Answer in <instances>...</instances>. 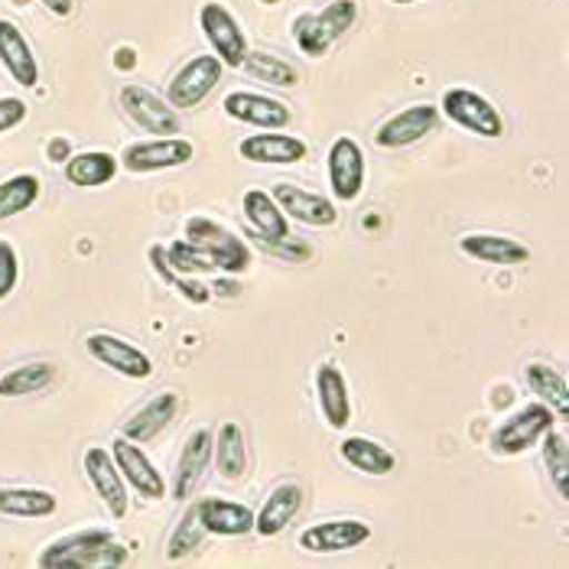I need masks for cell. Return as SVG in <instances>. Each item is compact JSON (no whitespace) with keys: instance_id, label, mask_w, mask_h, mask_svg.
Instances as JSON below:
<instances>
[{"instance_id":"21","label":"cell","mask_w":569,"mask_h":569,"mask_svg":"<svg viewBox=\"0 0 569 569\" xmlns=\"http://www.w3.org/2000/svg\"><path fill=\"white\" fill-rule=\"evenodd\" d=\"M212 430H196L192 437L186 439L182 452H179V462H176L173 476V498L176 501H186L192 495L196 482L202 479V472L209 469L212 462Z\"/></svg>"},{"instance_id":"30","label":"cell","mask_w":569,"mask_h":569,"mask_svg":"<svg viewBox=\"0 0 569 569\" xmlns=\"http://www.w3.org/2000/svg\"><path fill=\"white\" fill-rule=\"evenodd\" d=\"M525 378H527V388L540 397V403H547V407H550V410H553L560 420H567L569 417L567 378H563L557 368H550V365H540V361L527 365Z\"/></svg>"},{"instance_id":"7","label":"cell","mask_w":569,"mask_h":569,"mask_svg":"<svg viewBox=\"0 0 569 569\" xmlns=\"http://www.w3.org/2000/svg\"><path fill=\"white\" fill-rule=\"evenodd\" d=\"M221 72H224V66H221L216 56H196V59H189L173 76L170 88H167V101L173 104L176 111L199 108L219 88Z\"/></svg>"},{"instance_id":"3","label":"cell","mask_w":569,"mask_h":569,"mask_svg":"<svg viewBox=\"0 0 569 569\" xmlns=\"http://www.w3.org/2000/svg\"><path fill=\"white\" fill-rule=\"evenodd\" d=\"M186 241L209 251L216 258L219 273L238 277V273H244L251 267V248L238 234H231L224 224L206 219V216H196V219L186 221Z\"/></svg>"},{"instance_id":"13","label":"cell","mask_w":569,"mask_h":569,"mask_svg":"<svg viewBox=\"0 0 569 569\" xmlns=\"http://www.w3.org/2000/svg\"><path fill=\"white\" fill-rule=\"evenodd\" d=\"M270 196H273V202L280 206V212L287 219L309 224V228H329V224L339 221L336 202L326 199V196H319V192H309V189L290 186V182H277Z\"/></svg>"},{"instance_id":"31","label":"cell","mask_w":569,"mask_h":569,"mask_svg":"<svg viewBox=\"0 0 569 569\" xmlns=\"http://www.w3.org/2000/svg\"><path fill=\"white\" fill-rule=\"evenodd\" d=\"M212 446H216V469L221 472V479L238 482L248 469V449H244L241 427L234 420H224L216 439H212Z\"/></svg>"},{"instance_id":"45","label":"cell","mask_w":569,"mask_h":569,"mask_svg":"<svg viewBox=\"0 0 569 569\" xmlns=\"http://www.w3.org/2000/svg\"><path fill=\"white\" fill-rule=\"evenodd\" d=\"M391 3H400V7H407V3H420V0H391Z\"/></svg>"},{"instance_id":"8","label":"cell","mask_w":569,"mask_h":569,"mask_svg":"<svg viewBox=\"0 0 569 569\" xmlns=\"http://www.w3.org/2000/svg\"><path fill=\"white\" fill-rule=\"evenodd\" d=\"M121 108L133 118V124H140L147 133L157 137H176L182 131V118L170 101H163L160 94H153L143 86H124L121 88Z\"/></svg>"},{"instance_id":"43","label":"cell","mask_w":569,"mask_h":569,"mask_svg":"<svg viewBox=\"0 0 569 569\" xmlns=\"http://www.w3.org/2000/svg\"><path fill=\"white\" fill-rule=\"evenodd\" d=\"M49 157H52V160H62V163H66V160L72 157V153H69V140L56 137V140L49 143Z\"/></svg>"},{"instance_id":"9","label":"cell","mask_w":569,"mask_h":569,"mask_svg":"<svg viewBox=\"0 0 569 569\" xmlns=\"http://www.w3.org/2000/svg\"><path fill=\"white\" fill-rule=\"evenodd\" d=\"M192 143L186 137H153L143 143H131L124 157L118 160L128 173H157V170H173L192 160Z\"/></svg>"},{"instance_id":"39","label":"cell","mask_w":569,"mask_h":569,"mask_svg":"<svg viewBox=\"0 0 569 569\" xmlns=\"http://www.w3.org/2000/svg\"><path fill=\"white\" fill-rule=\"evenodd\" d=\"M27 111H30V108H27L23 98H13V94L0 98V133L20 128V124L27 121Z\"/></svg>"},{"instance_id":"36","label":"cell","mask_w":569,"mask_h":569,"mask_svg":"<svg viewBox=\"0 0 569 569\" xmlns=\"http://www.w3.org/2000/svg\"><path fill=\"white\" fill-rule=\"evenodd\" d=\"M167 261L176 270V277H202V273H219L216 258L209 251H202L192 241H176L173 248H167Z\"/></svg>"},{"instance_id":"20","label":"cell","mask_w":569,"mask_h":569,"mask_svg":"<svg viewBox=\"0 0 569 569\" xmlns=\"http://www.w3.org/2000/svg\"><path fill=\"white\" fill-rule=\"evenodd\" d=\"M0 62H3V69L10 72V79L17 86L33 88L40 82L37 56L27 43V37L20 33V27L10 23V20H0Z\"/></svg>"},{"instance_id":"24","label":"cell","mask_w":569,"mask_h":569,"mask_svg":"<svg viewBox=\"0 0 569 569\" xmlns=\"http://www.w3.org/2000/svg\"><path fill=\"white\" fill-rule=\"evenodd\" d=\"M459 248H462V254H469L479 263L511 267V263L530 261V248L515 238H505V234H466V238H459Z\"/></svg>"},{"instance_id":"4","label":"cell","mask_w":569,"mask_h":569,"mask_svg":"<svg viewBox=\"0 0 569 569\" xmlns=\"http://www.w3.org/2000/svg\"><path fill=\"white\" fill-rule=\"evenodd\" d=\"M199 27H202V37L209 40V46H212V52H216V59H219L221 66L241 69V62H244V56H248L251 46H248V37H244L238 17L224 3H219V0H209L199 10Z\"/></svg>"},{"instance_id":"23","label":"cell","mask_w":569,"mask_h":569,"mask_svg":"<svg viewBox=\"0 0 569 569\" xmlns=\"http://www.w3.org/2000/svg\"><path fill=\"white\" fill-rule=\"evenodd\" d=\"M300 508H303V488L297 482L277 485V488L267 495L261 511L254 515V530H258L261 537H277L283 527L300 515Z\"/></svg>"},{"instance_id":"19","label":"cell","mask_w":569,"mask_h":569,"mask_svg":"<svg viewBox=\"0 0 569 569\" xmlns=\"http://www.w3.org/2000/svg\"><path fill=\"white\" fill-rule=\"evenodd\" d=\"M196 515L206 527V533H216V537H244L254 530V511L238 501L202 498L196 501Z\"/></svg>"},{"instance_id":"33","label":"cell","mask_w":569,"mask_h":569,"mask_svg":"<svg viewBox=\"0 0 569 569\" xmlns=\"http://www.w3.org/2000/svg\"><path fill=\"white\" fill-rule=\"evenodd\" d=\"M241 69H244L251 79L267 82V86H277V88L300 86V72H297L290 62H283L280 56H270V52H251V49H248V56H244Z\"/></svg>"},{"instance_id":"12","label":"cell","mask_w":569,"mask_h":569,"mask_svg":"<svg viewBox=\"0 0 569 569\" xmlns=\"http://www.w3.org/2000/svg\"><path fill=\"white\" fill-rule=\"evenodd\" d=\"M111 459H114L118 472L124 476V482L131 485L140 498H147V501L167 498V482H163V476L157 472V466L143 456L140 442L118 437L111 442Z\"/></svg>"},{"instance_id":"1","label":"cell","mask_w":569,"mask_h":569,"mask_svg":"<svg viewBox=\"0 0 569 569\" xmlns=\"http://www.w3.org/2000/svg\"><path fill=\"white\" fill-rule=\"evenodd\" d=\"M128 563V550L114 543L108 530H79L59 537L40 553L43 569H118Z\"/></svg>"},{"instance_id":"44","label":"cell","mask_w":569,"mask_h":569,"mask_svg":"<svg viewBox=\"0 0 569 569\" xmlns=\"http://www.w3.org/2000/svg\"><path fill=\"white\" fill-rule=\"evenodd\" d=\"M209 290H216V293H221V297H231L238 287H231V283H216V287H209Z\"/></svg>"},{"instance_id":"34","label":"cell","mask_w":569,"mask_h":569,"mask_svg":"<svg viewBox=\"0 0 569 569\" xmlns=\"http://www.w3.org/2000/svg\"><path fill=\"white\" fill-rule=\"evenodd\" d=\"M40 179L33 173H17L0 182V221L13 219L20 212H27L37 199H40Z\"/></svg>"},{"instance_id":"11","label":"cell","mask_w":569,"mask_h":569,"mask_svg":"<svg viewBox=\"0 0 569 569\" xmlns=\"http://www.w3.org/2000/svg\"><path fill=\"white\" fill-rule=\"evenodd\" d=\"M82 466H86L88 482L98 491V498L108 505V511L114 518H124L131 511V495H128V482L118 472L111 452L104 446H91L86 452V459H82Z\"/></svg>"},{"instance_id":"18","label":"cell","mask_w":569,"mask_h":569,"mask_svg":"<svg viewBox=\"0 0 569 569\" xmlns=\"http://www.w3.org/2000/svg\"><path fill=\"white\" fill-rule=\"evenodd\" d=\"M241 160L267 163V167H290L307 160V143L293 133H251L238 143Z\"/></svg>"},{"instance_id":"42","label":"cell","mask_w":569,"mask_h":569,"mask_svg":"<svg viewBox=\"0 0 569 569\" xmlns=\"http://www.w3.org/2000/svg\"><path fill=\"white\" fill-rule=\"evenodd\" d=\"M46 10L56 13V17H69L76 10V0H43Z\"/></svg>"},{"instance_id":"22","label":"cell","mask_w":569,"mask_h":569,"mask_svg":"<svg viewBox=\"0 0 569 569\" xmlns=\"http://www.w3.org/2000/svg\"><path fill=\"white\" fill-rule=\"evenodd\" d=\"M316 397H319V410H322L326 423L332 430H346L351 423L349 381L336 365H322L316 371Z\"/></svg>"},{"instance_id":"27","label":"cell","mask_w":569,"mask_h":569,"mask_svg":"<svg viewBox=\"0 0 569 569\" xmlns=\"http://www.w3.org/2000/svg\"><path fill=\"white\" fill-rule=\"evenodd\" d=\"M118 170H121V163L108 150H86V153H72L66 160V179L82 189L108 186L118 176Z\"/></svg>"},{"instance_id":"40","label":"cell","mask_w":569,"mask_h":569,"mask_svg":"<svg viewBox=\"0 0 569 569\" xmlns=\"http://www.w3.org/2000/svg\"><path fill=\"white\" fill-rule=\"evenodd\" d=\"M176 287H179V293H182L186 300H192V303H206V300L212 297V290H209L206 283H199L196 277H176Z\"/></svg>"},{"instance_id":"38","label":"cell","mask_w":569,"mask_h":569,"mask_svg":"<svg viewBox=\"0 0 569 569\" xmlns=\"http://www.w3.org/2000/svg\"><path fill=\"white\" fill-rule=\"evenodd\" d=\"M17 280H20V258L13 251V244L0 238V300H7L13 293Z\"/></svg>"},{"instance_id":"37","label":"cell","mask_w":569,"mask_h":569,"mask_svg":"<svg viewBox=\"0 0 569 569\" xmlns=\"http://www.w3.org/2000/svg\"><path fill=\"white\" fill-rule=\"evenodd\" d=\"M202 537H206V527L199 521V515H196V505L186 511V518L176 525L173 537H170V543H167V557L179 563V560H186L199 543H202Z\"/></svg>"},{"instance_id":"25","label":"cell","mask_w":569,"mask_h":569,"mask_svg":"<svg viewBox=\"0 0 569 569\" xmlns=\"http://www.w3.org/2000/svg\"><path fill=\"white\" fill-rule=\"evenodd\" d=\"M176 410H179V395H170V391L167 395H157L124 423L121 437L131 439V442H150V439L160 437V430L170 427Z\"/></svg>"},{"instance_id":"28","label":"cell","mask_w":569,"mask_h":569,"mask_svg":"<svg viewBox=\"0 0 569 569\" xmlns=\"http://www.w3.org/2000/svg\"><path fill=\"white\" fill-rule=\"evenodd\" d=\"M56 508H59V501L52 491L0 485V515H7V518H49V515H56Z\"/></svg>"},{"instance_id":"41","label":"cell","mask_w":569,"mask_h":569,"mask_svg":"<svg viewBox=\"0 0 569 569\" xmlns=\"http://www.w3.org/2000/svg\"><path fill=\"white\" fill-rule=\"evenodd\" d=\"M150 263H153V270L160 273V280H167V283H176V270L167 261V248H160V244H153L150 248Z\"/></svg>"},{"instance_id":"17","label":"cell","mask_w":569,"mask_h":569,"mask_svg":"<svg viewBox=\"0 0 569 569\" xmlns=\"http://www.w3.org/2000/svg\"><path fill=\"white\" fill-rule=\"evenodd\" d=\"M368 540H371V527L365 521H355V518L322 521V525H312L300 533V547L307 553H349Z\"/></svg>"},{"instance_id":"10","label":"cell","mask_w":569,"mask_h":569,"mask_svg":"<svg viewBox=\"0 0 569 569\" xmlns=\"http://www.w3.org/2000/svg\"><path fill=\"white\" fill-rule=\"evenodd\" d=\"M88 355L101 365H108L111 371L124 375V378H133V381H143L153 375V361L147 351H140L137 346H131L128 339L121 336H111V332H91L86 339Z\"/></svg>"},{"instance_id":"16","label":"cell","mask_w":569,"mask_h":569,"mask_svg":"<svg viewBox=\"0 0 569 569\" xmlns=\"http://www.w3.org/2000/svg\"><path fill=\"white\" fill-rule=\"evenodd\" d=\"M365 176H368V167H365L361 147L351 137H339L329 147V182H332L336 199L355 202L365 189Z\"/></svg>"},{"instance_id":"35","label":"cell","mask_w":569,"mask_h":569,"mask_svg":"<svg viewBox=\"0 0 569 569\" xmlns=\"http://www.w3.org/2000/svg\"><path fill=\"white\" fill-rule=\"evenodd\" d=\"M543 462L550 469V479L557 485L560 498H569V439L563 430H547L543 433Z\"/></svg>"},{"instance_id":"26","label":"cell","mask_w":569,"mask_h":569,"mask_svg":"<svg viewBox=\"0 0 569 569\" xmlns=\"http://www.w3.org/2000/svg\"><path fill=\"white\" fill-rule=\"evenodd\" d=\"M241 209L248 216V224L261 234V241H277V238H287L290 234V219L280 212V206L273 202L270 192H263V189L244 192Z\"/></svg>"},{"instance_id":"2","label":"cell","mask_w":569,"mask_h":569,"mask_svg":"<svg viewBox=\"0 0 569 569\" xmlns=\"http://www.w3.org/2000/svg\"><path fill=\"white\" fill-rule=\"evenodd\" d=\"M358 20L355 0H336L319 13H300L293 20V40L309 59H322L336 40H342Z\"/></svg>"},{"instance_id":"32","label":"cell","mask_w":569,"mask_h":569,"mask_svg":"<svg viewBox=\"0 0 569 569\" xmlns=\"http://www.w3.org/2000/svg\"><path fill=\"white\" fill-rule=\"evenodd\" d=\"M52 381H56V365H49V361H30V365L10 368L7 375H0V397L40 395Z\"/></svg>"},{"instance_id":"5","label":"cell","mask_w":569,"mask_h":569,"mask_svg":"<svg viewBox=\"0 0 569 569\" xmlns=\"http://www.w3.org/2000/svg\"><path fill=\"white\" fill-rule=\"evenodd\" d=\"M557 413L547 403H527L525 410H518L515 417H508L495 433H491V452L495 456H521L527 449H533L547 430H553Z\"/></svg>"},{"instance_id":"15","label":"cell","mask_w":569,"mask_h":569,"mask_svg":"<svg viewBox=\"0 0 569 569\" xmlns=\"http://www.w3.org/2000/svg\"><path fill=\"white\" fill-rule=\"evenodd\" d=\"M439 124V108L433 104H410L403 111H397L395 118H388L378 133H375V143L381 150H400V147H413L420 143L427 133H433Z\"/></svg>"},{"instance_id":"29","label":"cell","mask_w":569,"mask_h":569,"mask_svg":"<svg viewBox=\"0 0 569 569\" xmlns=\"http://www.w3.org/2000/svg\"><path fill=\"white\" fill-rule=\"evenodd\" d=\"M342 459L349 462L351 469H358L365 476H388V472H395L397 466L395 452L368 437L342 439Z\"/></svg>"},{"instance_id":"14","label":"cell","mask_w":569,"mask_h":569,"mask_svg":"<svg viewBox=\"0 0 569 569\" xmlns=\"http://www.w3.org/2000/svg\"><path fill=\"white\" fill-rule=\"evenodd\" d=\"M221 108L228 118L261 128V131H283L290 124V108L270 94H258V91H231Z\"/></svg>"},{"instance_id":"6","label":"cell","mask_w":569,"mask_h":569,"mask_svg":"<svg viewBox=\"0 0 569 569\" xmlns=\"http://www.w3.org/2000/svg\"><path fill=\"white\" fill-rule=\"evenodd\" d=\"M439 111L449 121H456L462 131L479 133V137H501L505 133V121H501L498 108L485 94L472 91V88H449V91H442Z\"/></svg>"}]
</instances>
